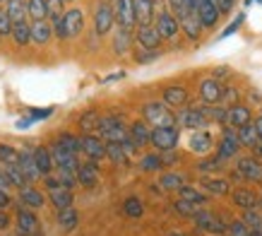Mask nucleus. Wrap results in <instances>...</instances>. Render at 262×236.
<instances>
[{
    "label": "nucleus",
    "instance_id": "39",
    "mask_svg": "<svg viewBox=\"0 0 262 236\" xmlns=\"http://www.w3.org/2000/svg\"><path fill=\"white\" fill-rule=\"evenodd\" d=\"M159 186L164 190H181L183 186H185V176L178 171H168L159 179Z\"/></svg>",
    "mask_w": 262,
    "mask_h": 236
},
{
    "label": "nucleus",
    "instance_id": "13",
    "mask_svg": "<svg viewBox=\"0 0 262 236\" xmlns=\"http://www.w3.org/2000/svg\"><path fill=\"white\" fill-rule=\"evenodd\" d=\"M253 123V113L248 106L243 104H231L229 113H226V128H233V130H241L243 126H250Z\"/></svg>",
    "mask_w": 262,
    "mask_h": 236
},
{
    "label": "nucleus",
    "instance_id": "7",
    "mask_svg": "<svg viewBox=\"0 0 262 236\" xmlns=\"http://www.w3.org/2000/svg\"><path fill=\"white\" fill-rule=\"evenodd\" d=\"M178 123L188 130H205V126L209 123V118L205 116L202 106H185V109L178 111Z\"/></svg>",
    "mask_w": 262,
    "mask_h": 236
},
{
    "label": "nucleus",
    "instance_id": "10",
    "mask_svg": "<svg viewBox=\"0 0 262 236\" xmlns=\"http://www.w3.org/2000/svg\"><path fill=\"white\" fill-rule=\"evenodd\" d=\"M17 236H43L39 220H36V214L29 207H19L17 210Z\"/></svg>",
    "mask_w": 262,
    "mask_h": 236
},
{
    "label": "nucleus",
    "instance_id": "48",
    "mask_svg": "<svg viewBox=\"0 0 262 236\" xmlns=\"http://www.w3.org/2000/svg\"><path fill=\"white\" fill-rule=\"evenodd\" d=\"M243 222L248 224L250 231H262V214L257 210H250V212H243Z\"/></svg>",
    "mask_w": 262,
    "mask_h": 236
},
{
    "label": "nucleus",
    "instance_id": "1",
    "mask_svg": "<svg viewBox=\"0 0 262 236\" xmlns=\"http://www.w3.org/2000/svg\"><path fill=\"white\" fill-rule=\"evenodd\" d=\"M168 10L178 19V24H181V29L185 32L188 39H200V34H202L205 27L200 22L195 0H168Z\"/></svg>",
    "mask_w": 262,
    "mask_h": 236
},
{
    "label": "nucleus",
    "instance_id": "38",
    "mask_svg": "<svg viewBox=\"0 0 262 236\" xmlns=\"http://www.w3.org/2000/svg\"><path fill=\"white\" fill-rule=\"evenodd\" d=\"M27 15L32 17L34 22L48 19V3L46 0H27Z\"/></svg>",
    "mask_w": 262,
    "mask_h": 236
},
{
    "label": "nucleus",
    "instance_id": "15",
    "mask_svg": "<svg viewBox=\"0 0 262 236\" xmlns=\"http://www.w3.org/2000/svg\"><path fill=\"white\" fill-rule=\"evenodd\" d=\"M231 200H233V205L236 207H241L243 212H250V210H257L262 205V198L255 193V190L250 188H236L233 193H231Z\"/></svg>",
    "mask_w": 262,
    "mask_h": 236
},
{
    "label": "nucleus",
    "instance_id": "27",
    "mask_svg": "<svg viewBox=\"0 0 262 236\" xmlns=\"http://www.w3.org/2000/svg\"><path fill=\"white\" fill-rule=\"evenodd\" d=\"M51 36H53V24L48 22V19L32 22V41L36 44V46H43Z\"/></svg>",
    "mask_w": 262,
    "mask_h": 236
},
{
    "label": "nucleus",
    "instance_id": "16",
    "mask_svg": "<svg viewBox=\"0 0 262 236\" xmlns=\"http://www.w3.org/2000/svg\"><path fill=\"white\" fill-rule=\"evenodd\" d=\"M82 152L92 162H99V159L106 157V142L99 135H82Z\"/></svg>",
    "mask_w": 262,
    "mask_h": 236
},
{
    "label": "nucleus",
    "instance_id": "50",
    "mask_svg": "<svg viewBox=\"0 0 262 236\" xmlns=\"http://www.w3.org/2000/svg\"><path fill=\"white\" fill-rule=\"evenodd\" d=\"M12 19H10L8 15V10L3 8L0 10V36H12Z\"/></svg>",
    "mask_w": 262,
    "mask_h": 236
},
{
    "label": "nucleus",
    "instance_id": "53",
    "mask_svg": "<svg viewBox=\"0 0 262 236\" xmlns=\"http://www.w3.org/2000/svg\"><path fill=\"white\" fill-rule=\"evenodd\" d=\"M137 63H149V61H154V58H159V51H147V48H140L135 53Z\"/></svg>",
    "mask_w": 262,
    "mask_h": 236
},
{
    "label": "nucleus",
    "instance_id": "18",
    "mask_svg": "<svg viewBox=\"0 0 262 236\" xmlns=\"http://www.w3.org/2000/svg\"><path fill=\"white\" fill-rule=\"evenodd\" d=\"M77 183L80 186H84V188H94V186H99V166H96V162H82L80 169H77Z\"/></svg>",
    "mask_w": 262,
    "mask_h": 236
},
{
    "label": "nucleus",
    "instance_id": "56",
    "mask_svg": "<svg viewBox=\"0 0 262 236\" xmlns=\"http://www.w3.org/2000/svg\"><path fill=\"white\" fill-rule=\"evenodd\" d=\"M10 205V195H8V190H3L0 188V207H8Z\"/></svg>",
    "mask_w": 262,
    "mask_h": 236
},
{
    "label": "nucleus",
    "instance_id": "41",
    "mask_svg": "<svg viewBox=\"0 0 262 236\" xmlns=\"http://www.w3.org/2000/svg\"><path fill=\"white\" fill-rule=\"evenodd\" d=\"M140 169L142 171H161L164 169V159H161V152H151V154H144L140 159Z\"/></svg>",
    "mask_w": 262,
    "mask_h": 236
},
{
    "label": "nucleus",
    "instance_id": "61",
    "mask_svg": "<svg viewBox=\"0 0 262 236\" xmlns=\"http://www.w3.org/2000/svg\"><path fill=\"white\" fill-rule=\"evenodd\" d=\"M166 236H185V234H183V231H168Z\"/></svg>",
    "mask_w": 262,
    "mask_h": 236
},
{
    "label": "nucleus",
    "instance_id": "4",
    "mask_svg": "<svg viewBox=\"0 0 262 236\" xmlns=\"http://www.w3.org/2000/svg\"><path fill=\"white\" fill-rule=\"evenodd\" d=\"M233 176H236V179H243V181L260 183L262 181V159L238 157V162H236V166H233Z\"/></svg>",
    "mask_w": 262,
    "mask_h": 236
},
{
    "label": "nucleus",
    "instance_id": "58",
    "mask_svg": "<svg viewBox=\"0 0 262 236\" xmlns=\"http://www.w3.org/2000/svg\"><path fill=\"white\" fill-rule=\"evenodd\" d=\"M253 126H255V130H257V135H260V142H262V116H257L253 121Z\"/></svg>",
    "mask_w": 262,
    "mask_h": 236
},
{
    "label": "nucleus",
    "instance_id": "59",
    "mask_svg": "<svg viewBox=\"0 0 262 236\" xmlns=\"http://www.w3.org/2000/svg\"><path fill=\"white\" fill-rule=\"evenodd\" d=\"M32 121H34V118H24V121H17V128H19V130H22V128H29V126H32Z\"/></svg>",
    "mask_w": 262,
    "mask_h": 236
},
{
    "label": "nucleus",
    "instance_id": "14",
    "mask_svg": "<svg viewBox=\"0 0 262 236\" xmlns=\"http://www.w3.org/2000/svg\"><path fill=\"white\" fill-rule=\"evenodd\" d=\"M224 85L216 77H205L200 82V96L205 104H219L224 99Z\"/></svg>",
    "mask_w": 262,
    "mask_h": 236
},
{
    "label": "nucleus",
    "instance_id": "20",
    "mask_svg": "<svg viewBox=\"0 0 262 236\" xmlns=\"http://www.w3.org/2000/svg\"><path fill=\"white\" fill-rule=\"evenodd\" d=\"M164 104L171 109H185L188 104V89L183 85H171L164 89Z\"/></svg>",
    "mask_w": 262,
    "mask_h": 236
},
{
    "label": "nucleus",
    "instance_id": "3",
    "mask_svg": "<svg viewBox=\"0 0 262 236\" xmlns=\"http://www.w3.org/2000/svg\"><path fill=\"white\" fill-rule=\"evenodd\" d=\"M127 130H130V126H125L120 116H101L99 128H96V135L103 142H125Z\"/></svg>",
    "mask_w": 262,
    "mask_h": 236
},
{
    "label": "nucleus",
    "instance_id": "8",
    "mask_svg": "<svg viewBox=\"0 0 262 236\" xmlns=\"http://www.w3.org/2000/svg\"><path fill=\"white\" fill-rule=\"evenodd\" d=\"M113 24H116V10L106 0H101L94 10V32L99 36H103V34H108L113 29Z\"/></svg>",
    "mask_w": 262,
    "mask_h": 236
},
{
    "label": "nucleus",
    "instance_id": "54",
    "mask_svg": "<svg viewBox=\"0 0 262 236\" xmlns=\"http://www.w3.org/2000/svg\"><path fill=\"white\" fill-rule=\"evenodd\" d=\"M209 3H214V8L219 10V12H231L233 10V5H236V0H209Z\"/></svg>",
    "mask_w": 262,
    "mask_h": 236
},
{
    "label": "nucleus",
    "instance_id": "46",
    "mask_svg": "<svg viewBox=\"0 0 262 236\" xmlns=\"http://www.w3.org/2000/svg\"><path fill=\"white\" fill-rule=\"evenodd\" d=\"M123 210H125L127 217H133V220H137V217H142L144 214V205L140 198H127L125 203H123Z\"/></svg>",
    "mask_w": 262,
    "mask_h": 236
},
{
    "label": "nucleus",
    "instance_id": "36",
    "mask_svg": "<svg viewBox=\"0 0 262 236\" xmlns=\"http://www.w3.org/2000/svg\"><path fill=\"white\" fill-rule=\"evenodd\" d=\"M238 140H241V147H250V150H255V147L260 145V135H257V130H255L253 123L241 128V130H238Z\"/></svg>",
    "mask_w": 262,
    "mask_h": 236
},
{
    "label": "nucleus",
    "instance_id": "21",
    "mask_svg": "<svg viewBox=\"0 0 262 236\" xmlns=\"http://www.w3.org/2000/svg\"><path fill=\"white\" fill-rule=\"evenodd\" d=\"M154 27H157V32L161 34V39H173L176 34L181 32V24H178V19L171 15V10L157 17V24H154Z\"/></svg>",
    "mask_w": 262,
    "mask_h": 236
},
{
    "label": "nucleus",
    "instance_id": "28",
    "mask_svg": "<svg viewBox=\"0 0 262 236\" xmlns=\"http://www.w3.org/2000/svg\"><path fill=\"white\" fill-rule=\"evenodd\" d=\"M135 17L140 27H149L154 19V0H135Z\"/></svg>",
    "mask_w": 262,
    "mask_h": 236
},
{
    "label": "nucleus",
    "instance_id": "49",
    "mask_svg": "<svg viewBox=\"0 0 262 236\" xmlns=\"http://www.w3.org/2000/svg\"><path fill=\"white\" fill-rule=\"evenodd\" d=\"M222 166H224V162L214 154V157H209V159H202V162L198 164V171H202V173H212V171H219Z\"/></svg>",
    "mask_w": 262,
    "mask_h": 236
},
{
    "label": "nucleus",
    "instance_id": "25",
    "mask_svg": "<svg viewBox=\"0 0 262 236\" xmlns=\"http://www.w3.org/2000/svg\"><path fill=\"white\" fill-rule=\"evenodd\" d=\"M202 190L207 195H229L231 183L226 179H219V176H205L202 179Z\"/></svg>",
    "mask_w": 262,
    "mask_h": 236
},
{
    "label": "nucleus",
    "instance_id": "24",
    "mask_svg": "<svg viewBox=\"0 0 262 236\" xmlns=\"http://www.w3.org/2000/svg\"><path fill=\"white\" fill-rule=\"evenodd\" d=\"M188 145H190V150L195 154H207V152H212V147H214V137L207 133V130H195L190 135Z\"/></svg>",
    "mask_w": 262,
    "mask_h": 236
},
{
    "label": "nucleus",
    "instance_id": "47",
    "mask_svg": "<svg viewBox=\"0 0 262 236\" xmlns=\"http://www.w3.org/2000/svg\"><path fill=\"white\" fill-rule=\"evenodd\" d=\"M173 207H176V212L183 214V217H195V214H198V210H200L198 205L188 203V200H181V198L173 203Z\"/></svg>",
    "mask_w": 262,
    "mask_h": 236
},
{
    "label": "nucleus",
    "instance_id": "12",
    "mask_svg": "<svg viewBox=\"0 0 262 236\" xmlns=\"http://www.w3.org/2000/svg\"><path fill=\"white\" fill-rule=\"evenodd\" d=\"M116 22H118L120 29H127L133 32V27L137 24V17H135V0H116Z\"/></svg>",
    "mask_w": 262,
    "mask_h": 236
},
{
    "label": "nucleus",
    "instance_id": "23",
    "mask_svg": "<svg viewBox=\"0 0 262 236\" xmlns=\"http://www.w3.org/2000/svg\"><path fill=\"white\" fill-rule=\"evenodd\" d=\"M195 8H198L202 27H214V24L219 22V15H222V12L214 8V3H209V0H195Z\"/></svg>",
    "mask_w": 262,
    "mask_h": 236
},
{
    "label": "nucleus",
    "instance_id": "19",
    "mask_svg": "<svg viewBox=\"0 0 262 236\" xmlns=\"http://www.w3.org/2000/svg\"><path fill=\"white\" fill-rule=\"evenodd\" d=\"M63 27H65V36L70 39V36H77V34L84 29V15H82L80 8H72L65 12L63 17Z\"/></svg>",
    "mask_w": 262,
    "mask_h": 236
},
{
    "label": "nucleus",
    "instance_id": "62",
    "mask_svg": "<svg viewBox=\"0 0 262 236\" xmlns=\"http://www.w3.org/2000/svg\"><path fill=\"white\" fill-rule=\"evenodd\" d=\"M253 3H262V0H246V5H253Z\"/></svg>",
    "mask_w": 262,
    "mask_h": 236
},
{
    "label": "nucleus",
    "instance_id": "17",
    "mask_svg": "<svg viewBox=\"0 0 262 236\" xmlns=\"http://www.w3.org/2000/svg\"><path fill=\"white\" fill-rule=\"evenodd\" d=\"M137 44H140V48H147V51H157L161 44V34L157 32V27L154 24H149V27H140L135 34Z\"/></svg>",
    "mask_w": 262,
    "mask_h": 236
},
{
    "label": "nucleus",
    "instance_id": "31",
    "mask_svg": "<svg viewBox=\"0 0 262 236\" xmlns=\"http://www.w3.org/2000/svg\"><path fill=\"white\" fill-rule=\"evenodd\" d=\"M130 46H133V32H127V29H116V34H113V51L118 55H125L127 51H130Z\"/></svg>",
    "mask_w": 262,
    "mask_h": 236
},
{
    "label": "nucleus",
    "instance_id": "2",
    "mask_svg": "<svg viewBox=\"0 0 262 236\" xmlns=\"http://www.w3.org/2000/svg\"><path fill=\"white\" fill-rule=\"evenodd\" d=\"M142 116H144V121L154 128H176V121H178V116L171 111V106H166L164 102L144 104Z\"/></svg>",
    "mask_w": 262,
    "mask_h": 236
},
{
    "label": "nucleus",
    "instance_id": "55",
    "mask_svg": "<svg viewBox=\"0 0 262 236\" xmlns=\"http://www.w3.org/2000/svg\"><path fill=\"white\" fill-rule=\"evenodd\" d=\"M161 159H164V166H171V162L178 159V154H176V150L173 152H161Z\"/></svg>",
    "mask_w": 262,
    "mask_h": 236
},
{
    "label": "nucleus",
    "instance_id": "60",
    "mask_svg": "<svg viewBox=\"0 0 262 236\" xmlns=\"http://www.w3.org/2000/svg\"><path fill=\"white\" fill-rule=\"evenodd\" d=\"M10 224V220H8V214L5 212H0V229H5Z\"/></svg>",
    "mask_w": 262,
    "mask_h": 236
},
{
    "label": "nucleus",
    "instance_id": "37",
    "mask_svg": "<svg viewBox=\"0 0 262 236\" xmlns=\"http://www.w3.org/2000/svg\"><path fill=\"white\" fill-rule=\"evenodd\" d=\"M77 222H80V214L75 207H68V210H58V227L65 229V231H70V229L77 227Z\"/></svg>",
    "mask_w": 262,
    "mask_h": 236
},
{
    "label": "nucleus",
    "instance_id": "6",
    "mask_svg": "<svg viewBox=\"0 0 262 236\" xmlns=\"http://www.w3.org/2000/svg\"><path fill=\"white\" fill-rule=\"evenodd\" d=\"M178 128H151L149 145L157 152H173L178 147Z\"/></svg>",
    "mask_w": 262,
    "mask_h": 236
},
{
    "label": "nucleus",
    "instance_id": "33",
    "mask_svg": "<svg viewBox=\"0 0 262 236\" xmlns=\"http://www.w3.org/2000/svg\"><path fill=\"white\" fill-rule=\"evenodd\" d=\"M12 39H15L17 46H27L32 41V24L22 19V22H15L12 24Z\"/></svg>",
    "mask_w": 262,
    "mask_h": 236
},
{
    "label": "nucleus",
    "instance_id": "42",
    "mask_svg": "<svg viewBox=\"0 0 262 236\" xmlns=\"http://www.w3.org/2000/svg\"><path fill=\"white\" fill-rule=\"evenodd\" d=\"M58 142L63 145L68 152H72L75 157L82 152V137H77V135H72V133H60V137H58Z\"/></svg>",
    "mask_w": 262,
    "mask_h": 236
},
{
    "label": "nucleus",
    "instance_id": "63",
    "mask_svg": "<svg viewBox=\"0 0 262 236\" xmlns=\"http://www.w3.org/2000/svg\"><path fill=\"white\" fill-rule=\"evenodd\" d=\"M253 236H262V231H253Z\"/></svg>",
    "mask_w": 262,
    "mask_h": 236
},
{
    "label": "nucleus",
    "instance_id": "45",
    "mask_svg": "<svg viewBox=\"0 0 262 236\" xmlns=\"http://www.w3.org/2000/svg\"><path fill=\"white\" fill-rule=\"evenodd\" d=\"M48 3V19H51V24H56V22H60L65 17V0H46Z\"/></svg>",
    "mask_w": 262,
    "mask_h": 236
},
{
    "label": "nucleus",
    "instance_id": "26",
    "mask_svg": "<svg viewBox=\"0 0 262 236\" xmlns=\"http://www.w3.org/2000/svg\"><path fill=\"white\" fill-rule=\"evenodd\" d=\"M19 205H22V207H29V210H39V207L46 205V198H43L41 190L27 186V188L19 190Z\"/></svg>",
    "mask_w": 262,
    "mask_h": 236
},
{
    "label": "nucleus",
    "instance_id": "34",
    "mask_svg": "<svg viewBox=\"0 0 262 236\" xmlns=\"http://www.w3.org/2000/svg\"><path fill=\"white\" fill-rule=\"evenodd\" d=\"M99 121H101V116L96 113V111H84L80 116V130L84 135H96V128H99Z\"/></svg>",
    "mask_w": 262,
    "mask_h": 236
},
{
    "label": "nucleus",
    "instance_id": "29",
    "mask_svg": "<svg viewBox=\"0 0 262 236\" xmlns=\"http://www.w3.org/2000/svg\"><path fill=\"white\" fill-rule=\"evenodd\" d=\"M19 169L24 171L27 181H36V179H41L39 166H36V162H34V150H24V152H22V159H19Z\"/></svg>",
    "mask_w": 262,
    "mask_h": 236
},
{
    "label": "nucleus",
    "instance_id": "32",
    "mask_svg": "<svg viewBox=\"0 0 262 236\" xmlns=\"http://www.w3.org/2000/svg\"><path fill=\"white\" fill-rule=\"evenodd\" d=\"M106 157L111 159L113 164H127V159H130V154H127V150L123 147V142H106Z\"/></svg>",
    "mask_w": 262,
    "mask_h": 236
},
{
    "label": "nucleus",
    "instance_id": "30",
    "mask_svg": "<svg viewBox=\"0 0 262 236\" xmlns=\"http://www.w3.org/2000/svg\"><path fill=\"white\" fill-rule=\"evenodd\" d=\"M34 162H36V166H39L41 176L46 179V176H51V171L56 169L53 166V157H51V150L48 147H36L34 150Z\"/></svg>",
    "mask_w": 262,
    "mask_h": 236
},
{
    "label": "nucleus",
    "instance_id": "52",
    "mask_svg": "<svg viewBox=\"0 0 262 236\" xmlns=\"http://www.w3.org/2000/svg\"><path fill=\"white\" fill-rule=\"evenodd\" d=\"M243 19H246V15L241 12V15L236 17V19H233V22H231V24H229V27H226V29H224L222 34H219V39H226V36H231V34H236V32H238V27H241V24H243Z\"/></svg>",
    "mask_w": 262,
    "mask_h": 236
},
{
    "label": "nucleus",
    "instance_id": "57",
    "mask_svg": "<svg viewBox=\"0 0 262 236\" xmlns=\"http://www.w3.org/2000/svg\"><path fill=\"white\" fill-rule=\"evenodd\" d=\"M51 116V109H43V111H32V118L36 121V118H46Z\"/></svg>",
    "mask_w": 262,
    "mask_h": 236
},
{
    "label": "nucleus",
    "instance_id": "22",
    "mask_svg": "<svg viewBox=\"0 0 262 236\" xmlns=\"http://www.w3.org/2000/svg\"><path fill=\"white\" fill-rule=\"evenodd\" d=\"M127 137H130V142H133L135 147L149 145V140H151L149 123H147V121H135V123L130 126V130H127Z\"/></svg>",
    "mask_w": 262,
    "mask_h": 236
},
{
    "label": "nucleus",
    "instance_id": "5",
    "mask_svg": "<svg viewBox=\"0 0 262 236\" xmlns=\"http://www.w3.org/2000/svg\"><path fill=\"white\" fill-rule=\"evenodd\" d=\"M46 190H48V200L56 205V210H68L72 207V190L65 188L60 179L46 176Z\"/></svg>",
    "mask_w": 262,
    "mask_h": 236
},
{
    "label": "nucleus",
    "instance_id": "51",
    "mask_svg": "<svg viewBox=\"0 0 262 236\" xmlns=\"http://www.w3.org/2000/svg\"><path fill=\"white\" fill-rule=\"evenodd\" d=\"M229 234L231 236H253V231H250V229H248V224L243 220H236V222H231L229 224Z\"/></svg>",
    "mask_w": 262,
    "mask_h": 236
},
{
    "label": "nucleus",
    "instance_id": "40",
    "mask_svg": "<svg viewBox=\"0 0 262 236\" xmlns=\"http://www.w3.org/2000/svg\"><path fill=\"white\" fill-rule=\"evenodd\" d=\"M5 10H8V15H10L12 22H22V19H27V0H8Z\"/></svg>",
    "mask_w": 262,
    "mask_h": 236
},
{
    "label": "nucleus",
    "instance_id": "9",
    "mask_svg": "<svg viewBox=\"0 0 262 236\" xmlns=\"http://www.w3.org/2000/svg\"><path fill=\"white\" fill-rule=\"evenodd\" d=\"M241 150V140H238V130H233V128H224L222 133V140H219V147H216V157L222 159V162H229L238 154Z\"/></svg>",
    "mask_w": 262,
    "mask_h": 236
},
{
    "label": "nucleus",
    "instance_id": "35",
    "mask_svg": "<svg viewBox=\"0 0 262 236\" xmlns=\"http://www.w3.org/2000/svg\"><path fill=\"white\" fill-rule=\"evenodd\" d=\"M178 198L181 200H188V203L198 205V207H202V205L207 203V193L200 188H192V186H183L181 190H178Z\"/></svg>",
    "mask_w": 262,
    "mask_h": 236
},
{
    "label": "nucleus",
    "instance_id": "43",
    "mask_svg": "<svg viewBox=\"0 0 262 236\" xmlns=\"http://www.w3.org/2000/svg\"><path fill=\"white\" fill-rule=\"evenodd\" d=\"M3 169H5V176H8L10 186H17L19 190L27 188V176H24V171L19 166H3Z\"/></svg>",
    "mask_w": 262,
    "mask_h": 236
},
{
    "label": "nucleus",
    "instance_id": "11",
    "mask_svg": "<svg viewBox=\"0 0 262 236\" xmlns=\"http://www.w3.org/2000/svg\"><path fill=\"white\" fill-rule=\"evenodd\" d=\"M192 220H195V227L207 231V234H226L229 231V224H224L216 214H212L209 210H202V207L198 210V214Z\"/></svg>",
    "mask_w": 262,
    "mask_h": 236
},
{
    "label": "nucleus",
    "instance_id": "44",
    "mask_svg": "<svg viewBox=\"0 0 262 236\" xmlns=\"http://www.w3.org/2000/svg\"><path fill=\"white\" fill-rule=\"evenodd\" d=\"M19 159H22V152L12 150L10 145H0V162H3V166H19Z\"/></svg>",
    "mask_w": 262,
    "mask_h": 236
}]
</instances>
